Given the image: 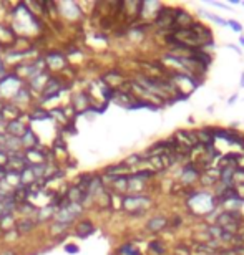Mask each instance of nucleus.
<instances>
[{
    "label": "nucleus",
    "mask_w": 244,
    "mask_h": 255,
    "mask_svg": "<svg viewBox=\"0 0 244 255\" xmlns=\"http://www.w3.org/2000/svg\"><path fill=\"white\" fill-rule=\"evenodd\" d=\"M166 226H168V219L163 217V216H158V217L150 219L148 224H146V229H148V231H151V232H160Z\"/></svg>",
    "instance_id": "1"
},
{
    "label": "nucleus",
    "mask_w": 244,
    "mask_h": 255,
    "mask_svg": "<svg viewBox=\"0 0 244 255\" xmlns=\"http://www.w3.org/2000/svg\"><path fill=\"white\" fill-rule=\"evenodd\" d=\"M35 224L32 221H28V219H22V221H18L17 222V229L20 232H28V231H32Z\"/></svg>",
    "instance_id": "2"
},
{
    "label": "nucleus",
    "mask_w": 244,
    "mask_h": 255,
    "mask_svg": "<svg viewBox=\"0 0 244 255\" xmlns=\"http://www.w3.org/2000/svg\"><path fill=\"white\" fill-rule=\"evenodd\" d=\"M95 229L93 226H91L90 222H83V224H80V229H78V236L80 237H86V236H90L91 232H93Z\"/></svg>",
    "instance_id": "3"
},
{
    "label": "nucleus",
    "mask_w": 244,
    "mask_h": 255,
    "mask_svg": "<svg viewBox=\"0 0 244 255\" xmlns=\"http://www.w3.org/2000/svg\"><path fill=\"white\" fill-rule=\"evenodd\" d=\"M150 249H151V251H155V254H156V255H163V252H165V247H163L158 241L150 242Z\"/></svg>",
    "instance_id": "4"
},
{
    "label": "nucleus",
    "mask_w": 244,
    "mask_h": 255,
    "mask_svg": "<svg viewBox=\"0 0 244 255\" xmlns=\"http://www.w3.org/2000/svg\"><path fill=\"white\" fill-rule=\"evenodd\" d=\"M203 15H206L208 18H211L213 22H216V23H220V25H228L226 20H223V18H220V17H216V15H213V13H210V12H203Z\"/></svg>",
    "instance_id": "5"
},
{
    "label": "nucleus",
    "mask_w": 244,
    "mask_h": 255,
    "mask_svg": "<svg viewBox=\"0 0 244 255\" xmlns=\"http://www.w3.org/2000/svg\"><path fill=\"white\" fill-rule=\"evenodd\" d=\"M228 25H230V27H233V30H235V32H243L241 23L236 22V20H228Z\"/></svg>",
    "instance_id": "6"
},
{
    "label": "nucleus",
    "mask_w": 244,
    "mask_h": 255,
    "mask_svg": "<svg viewBox=\"0 0 244 255\" xmlns=\"http://www.w3.org/2000/svg\"><path fill=\"white\" fill-rule=\"evenodd\" d=\"M65 251H67V252H72V254H77V252H78V247H77V246H67V247H65Z\"/></svg>",
    "instance_id": "7"
},
{
    "label": "nucleus",
    "mask_w": 244,
    "mask_h": 255,
    "mask_svg": "<svg viewBox=\"0 0 244 255\" xmlns=\"http://www.w3.org/2000/svg\"><path fill=\"white\" fill-rule=\"evenodd\" d=\"M213 5H216V7L220 8H230V5H225V3H220V2H211Z\"/></svg>",
    "instance_id": "8"
},
{
    "label": "nucleus",
    "mask_w": 244,
    "mask_h": 255,
    "mask_svg": "<svg viewBox=\"0 0 244 255\" xmlns=\"http://www.w3.org/2000/svg\"><path fill=\"white\" fill-rule=\"evenodd\" d=\"M5 73V68H3V63H2V60H0V75H3Z\"/></svg>",
    "instance_id": "9"
},
{
    "label": "nucleus",
    "mask_w": 244,
    "mask_h": 255,
    "mask_svg": "<svg viewBox=\"0 0 244 255\" xmlns=\"http://www.w3.org/2000/svg\"><path fill=\"white\" fill-rule=\"evenodd\" d=\"M241 86H244V73H243V76H241Z\"/></svg>",
    "instance_id": "10"
},
{
    "label": "nucleus",
    "mask_w": 244,
    "mask_h": 255,
    "mask_svg": "<svg viewBox=\"0 0 244 255\" xmlns=\"http://www.w3.org/2000/svg\"><path fill=\"white\" fill-rule=\"evenodd\" d=\"M240 43H241L243 47H244V37H241V38H240Z\"/></svg>",
    "instance_id": "11"
}]
</instances>
